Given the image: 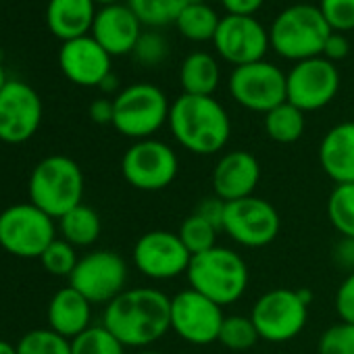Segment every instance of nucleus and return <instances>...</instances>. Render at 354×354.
<instances>
[{
  "label": "nucleus",
  "mask_w": 354,
  "mask_h": 354,
  "mask_svg": "<svg viewBox=\"0 0 354 354\" xmlns=\"http://www.w3.org/2000/svg\"><path fill=\"white\" fill-rule=\"evenodd\" d=\"M327 219L339 238H354V184H335L327 198Z\"/></svg>",
  "instance_id": "nucleus-29"
},
{
  "label": "nucleus",
  "mask_w": 354,
  "mask_h": 354,
  "mask_svg": "<svg viewBox=\"0 0 354 354\" xmlns=\"http://www.w3.org/2000/svg\"><path fill=\"white\" fill-rule=\"evenodd\" d=\"M96 13L94 0H48L46 24L53 36L69 42L92 32Z\"/></svg>",
  "instance_id": "nucleus-23"
},
{
  "label": "nucleus",
  "mask_w": 354,
  "mask_h": 354,
  "mask_svg": "<svg viewBox=\"0 0 354 354\" xmlns=\"http://www.w3.org/2000/svg\"><path fill=\"white\" fill-rule=\"evenodd\" d=\"M0 354H17V344L0 339Z\"/></svg>",
  "instance_id": "nucleus-45"
},
{
  "label": "nucleus",
  "mask_w": 354,
  "mask_h": 354,
  "mask_svg": "<svg viewBox=\"0 0 354 354\" xmlns=\"http://www.w3.org/2000/svg\"><path fill=\"white\" fill-rule=\"evenodd\" d=\"M335 313L342 321L354 325V273H348L335 290Z\"/></svg>",
  "instance_id": "nucleus-38"
},
{
  "label": "nucleus",
  "mask_w": 354,
  "mask_h": 354,
  "mask_svg": "<svg viewBox=\"0 0 354 354\" xmlns=\"http://www.w3.org/2000/svg\"><path fill=\"white\" fill-rule=\"evenodd\" d=\"M188 283L219 306L238 302L250 283V271L240 252L227 246H215L194 254L188 267Z\"/></svg>",
  "instance_id": "nucleus-3"
},
{
  "label": "nucleus",
  "mask_w": 354,
  "mask_h": 354,
  "mask_svg": "<svg viewBox=\"0 0 354 354\" xmlns=\"http://www.w3.org/2000/svg\"><path fill=\"white\" fill-rule=\"evenodd\" d=\"M113 117H115V106L113 100L109 98H96L90 104V119L98 125H113Z\"/></svg>",
  "instance_id": "nucleus-43"
},
{
  "label": "nucleus",
  "mask_w": 354,
  "mask_h": 354,
  "mask_svg": "<svg viewBox=\"0 0 354 354\" xmlns=\"http://www.w3.org/2000/svg\"><path fill=\"white\" fill-rule=\"evenodd\" d=\"M192 0H127V7L142 26L162 28L175 24Z\"/></svg>",
  "instance_id": "nucleus-28"
},
{
  "label": "nucleus",
  "mask_w": 354,
  "mask_h": 354,
  "mask_svg": "<svg viewBox=\"0 0 354 354\" xmlns=\"http://www.w3.org/2000/svg\"><path fill=\"white\" fill-rule=\"evenodd\" d=\"M310 302L313 292L308 288H273L261 294L250 310L259 337L269 344H286L296 339L306 327Z\"/></svg>",
  "instance_id": "nucleus-5"
},
{
  "label": "nucleus",
  "mask_w": 354,
  "mask_h": 354,
  "mask_svg": "<svg viewBox=\"0 0 354 354\" xmlns=\"http://www.w3.org/2000/svg\"><path fill=\"white\" fill-rule=\"evenodd\" d=\"M265 0H221L227 15L238 17H254V13L263 7Z\"/></svg>",
  "instance_id": "nucleus-42"
},
{
  "label": "nucleus",
  "mask_w": 354,
  "mask_h": 354,
  "mask_svg": "<svg viewBox=\"0 0 354 354\" xmlns=\"http://www.w3.org/2000/svg\"><path fill=\"white\" fill-rule=\"evenodd\" d=\"M59 65L63 75L84 88H98L111 71V55L92 38L82 36L63 42L59 50Z\"/></svg>",
  "instance_id": "nucleus-19"
},
{
  "label": "nucleus",
  "mask_w": 354,
  "mask_h": 354,
  "mask_svg": "<svg viewBox=\"0 0 354 354\" xmlns=\"http://www.w3.org/2000/svg\"><path fill=\"white\" fill-rule=\"evenodd\" d=\"M57 221L32 203H17L0 213V248L17 259H40L59 238Z\"/></svg>",
  "instance_id": "nucleus-7"
},
{
  "label": "nucleus",
  "mask_w": 354,
  "mask_h": 354,
  "mask_svg": "<svg viewBox=\"0 0 354 354\" xmlns=\"http://www.w3.org/2000/svg\"><path fill=\"white\" fill-rule=\"evenodd\" d=\"M221 69L213 55L192 53L184 59L180 69V84L184 94L192 96H213L219 88Z\"/></svg>",
  "instance_id": "nucleus-24"
},
{
  "label": "nucleus",
  "mask_w": 354,
  "mask_h": 354,
  "mask_svg": "<svg viewBox=\"0 0 354 354\" xmlns=\"http://www.w3.org/2000/svg\"><path fill=\"white\" fill-rule=\"evenodd\" d=\"M319 165L333 184H354V121L327 129L319 144Z\"/></svg>",
  "instance_id": "nucleus-21"
},
{
  "label": "nucleus",
  "mask_w": 354,
  "mask_h": 354,
  "mask_svg": "<svg viewBox=\"0 0 354 354\" xmlns=\"http://www.w3.org/2000/svg\"><path fill=\"white\" fill-rule=\"evenodd\" d=\"M167 123L175 142L196 156L221 152L232 136V119L215 96L182 94L171 102Z\"/></svg>",
  "instance_id": "nucleus-2"
},
{
  "label": "nucleus",
  "mask_w": 354,
  "mask_h": 354,
  "mask_svg": "<svg viewBox=\"0 0 354 354\" xmlns=\"http://www.w3.org/2000/svg\"><path fill=\"white\" fill-rule=\"evenodd\" d=\"M17 354H71V339L50 327L32 329L17 342Z\"/></svg>",
  "instance_id": "nucleus-32"
},
{
  "label": "nucleus",
  "mask_w": 354,
  "mask_h": 354,
  "mask_svg": "<svg viewBox=\"0 0 354 354\" xmlns=\"http://www.w3.org/2000/svg\"><path fill=\"white\" fill-rule=\"evenodd\" d=\"M113 127L133 142L152 138L169 121L171 111L165 92L152 84H133L123 88L113 98Z\"/></svg>",
  "instance_id": "nucleus-8"
},
{
  "label": "nucleus",
  "mask_w": 354,
  "mask_h": 354,
  "mask_svg": "<svg viewBox=\"0 0 354 354\" xmlns=\"http://www.w3.org/2000/svg\"><path fill=\"white\" fill-rule=\"evenodd\" d=\"M77 261H80L77 248L71 246L63 238H57L40 257V263L46 273H50L55 277H67V279L71 277L73 269L77 267Z\"/></svg>",
  "instance_id": "nucleus-34"
},
{
  "label": "nucleus",
  "mask_w": 354,
  "mask_h": 354,
  "mask_svg": "<svg viewBox=\"0 0 354 354\" xmlns=\"http://www.w3.org/2000/svg\"><path fill=\"white\" fill-rule=\"evenodd\" d=\"M219 24L221 19L213 7H209L207 3H198V0H192L184 9V13L177 17L175 28L184 38L192 42H207V40L213 42Z\"/></svg>",
  "instance_id": "nucleus-26"
},
{
  "label": "nucleus",
  "mask_w": 354,
  "mask_h": 354,
  "mask_svg": "<svg viewBox=\"0 0 354 354\" xmlns=\"http://www.w3.org/2000/svg\"><path fill=\"white\" fill-rule=\"evenodd\" d=\"M57 227H59L61 238L67 240L75 248H88V246L96 244L102 234L100 215L84 203L80 207L71 209L69 213H65L59 219Z\"/></svg>",
  "instance_id": "nucleus-25"
},
{
  "label": "nucleus",
  "mask_w": 354,
  "mask_h": 354,
  "mask_svg": "<svg viewBox=\"0 0 354 354\" xmlns=\"http://www.w3.org/2000/svg\"><path fill=\"white\" fill-rule=\"evenodd\" d=\"M259 331L250 319V315H225L221 331H219V344L232 352H246L259 342Z\"/></svg>",
  "instance_id": "nucleus-30"
},
{
  "label": "nucleus",
  "mask_w": 354,
  "mask_h": 354,
  "mask_svg": "<svg viewBox=\"0 0 354 354\" xmlns=\"http://www.w3.org/2000/svg\"><path fill=\"white\" fill-rule=\"evenodd\" d=\"M100 325L125 348H150L171 331V298L158 288H127L104 306Z\"/></svg>",
  "instance_id": "nucleus-1"
},
{
  "label": "nucleus",
  "mask_w": 354,
  "mask_h": 354,
  "mask_svg": "<svg viewBox=\"0 0 354 354\" xmlns=\"http://www.w3.org/2000/svg\"><path fill=\"white\" fill-rule=\"evenodd\" d=\"M92 306L94 304L88 298H84L77 290L65 286L57 290L48 302L46 308L48 327L59 335L73 339L92 327Z\"/></svg>",
  "instance_id": "nucleus-22"
},
{
  "label": "nucleus",
  "mask_w": 354,
  "mask_h": 354,
  "mask_svg": "<svg viewBox=\"0 0 354 354\" xmlns=\"http://www.w3.org/2000/svg\"><path fill=\"white\" fill-rule=\"evenodd\" d=\"M348 53H350V44H348L346 36L339 34V32H331L329 38H327V42H325V48H323V55L321 57L327 59V61H331V63H335V61L346 59Z\"/></svg>",
  "instance_id": "nucleus-41"
},
{
  "label": "nucleus",
  "mask_w": 354,
  "mask_h": 354,
  "mask_svg": "<svg viewBox=\"0 0 354 354\" xmlns=\"http://www.w3.org/2000/svg\"><path fill=\"white\" fill-rule=\"evenodd\" d=\"M221 232L211 225L207 219H203L201 215L192 213L190 217H186L177 230V236L184 242V246L190 250V254H201V252H207L211 248L217 246V236Z\"/></svg>",
  "instance_id": "nucleus-31"
},
{
  "label": "nucleus",
  "mask_w": 354,
  "mask_h": 354,
  "mask_svg": "<svg viewBox=\"0 0 354 354\" xmlns=\"http://www.w3.org/2000/svg\"><path fill=\"white\" fill-rule=\"evenodd\" d=\"M121 173L123 180L140 192H160L175 182L180 158L162 140H138L123 152Z\"/></svg>",
  "instance_id": "nucleus-9"
},
{
  "label": "nucleus",
  "mask_w": 354,
  "mask_h": 354,
  "mask_svg": "<svg viewBox=\"0 0 354 354\" xmlns=\"http://www.w3.org/2000/svg\"><path fill=\"white\" fill-rule=\"evenodd\" d=\"M223 319V306L192 288L171 296V331L190 346H211L219 342Z\"/></svg>",
  "instance_id": "nucleus-11"
},
{
  "label": "nucleus",
  "mask_w": 354,
  "mask_h": 354,
  "mask_svg": "<svg viewBox=\"0 0 354 354\" xmlns=\"http://www.w3.org/2000/svg\"><path fill=\"white\" fill-rule=\"evenodd\" d=\"M90 36L111 57H121L133 53L142 36V24L127 5H109L96 13Z\"/></svg>",
  "instance_id": "nucleus-20"
},
{
  "label": "nucleus",
  "mask_w": 354,
  "mask_h": 354,
  "mask_svg": "<svg viewBox=\"0 0 354 354\" xmlns=\"http://www.w3.org/2000/svg\"><path fill=\"white\" fill-rule=\"evenodd\" d=\"M71 354H125V346L104 325H92L71 339Z\"/></svg>",
  "instance_id": "nucleus-33"
},
{
  "label": "nucleus",
  "mask_w": 354,
  "mask_h": 354,
  "mask_svg": "<svg viewBox=\"0 0 354 354\" xmlns=\"http://www.w3.org/2000/svg\"><path fill=\"white\" fill-rule=\"evenodd\" d=\"M329 34L331 28L319 7L292 5L275 17L269 30V42L279 57L300 63L321 57Z\"/></svg>",
  "instance_id": "nucleus-6"
},
{
  "label": "nucleus",
  "mask_w": 354,
  "mask_h": 354,
  "mask_svg": "<svg viewBox=\"0 0 354 354\" xmlns=\"http://www.w3.org/2000/svg\"><path fill=\"white\" fill-rule=\"evenodd\" d=\"M131 261L140 275L152 281H169L188 273L192 254L177 232L152 230L136 240Z\"/></svg>",
  "instance_id": "nucleus-13"
},
{
  "label": "nucleus",
  "mask_w": 354,
  "mask_h": 354,
  "mask_svg": "<svg viewBox=\"0 0 354 354\" xmlns=\"http://www.w3.org/2000/svg\"><path fill=\"white\" fill-rule=\"evenodd\" d=\"M96 5H102V7H109V5H119V0H94Z\"/></svg>",
  "instance_id": "nucleus-47"
},
{
  "label": "nucleus",
  "mask_w": 354,
  "mask_h": 354,
  "mask_svg": "<svg viewBox=\"0 0 354 354\" xmlns=\"http://www.w3.org/2000/svg\"><path fill=\"white\" fill-rule=\"evenodd\" d=\"M319 11L329 24L331 32L354 30V0H321Z\"/></svg>",
  "instance_id": "nucleus-36"
},
{
  "label": "nucleus",
  "mask_w": 354,
  "mask_h": 354,
  "mask_svg": "<svg viewBox=\"0 0 354 354\" xmlns=\"http://www.w3.org/2000/svg\"><path fill=\"white\" fill-rule=\"evenodd\" d=\"M225 205H227V203H223L221 198H217V196L213 194V196L201 201L194 213L201 215L203 219H207L211 225H215V227L221 232V227H223V217H225Z\"/></svg>",
  "instance_id": "nucleus-39"
},
{
  "label": "nucleus",
  "mask_w": 354,
  "mask_h": 354,
  "mask_svg": "<svg viewBox=\"0 0 354 354\" xmlns=\"http://www.w3.org/2000/svg\"><path fill=\"white\" fill-rule=\"evenodd\" d=\"M331 259L346 273H354V238H339L333 244Z\"/></svg>",
  "instance_id": "nucleus-40"
},
{
  "label": "nucleus",
  "mask_w": 354,
  "mask_h": 354,
  "mask_svg": "<svg viewBox=\"0 0 354 354\" xmlns=\"http://www.w3.org/2000/svg\"><path fill=\"white\" fill-rule=\"evenodd\" d=\"M339 90V73L335 63L315 57L296 63L286 75L288 102L302 113L327 106Z\"/></svg>",
  "instance_id": "nucleus-16"
},
{
  "label": "nucleus",
  "mask_w": 354,
  "mask_h": 354,
  "mask_svg": "<svg viewBox=\"0 0 354 354\" xmlns=\"http://www.w3.org/2000/svg\"><path fill=\"white\" fill-rule=\"evenodd\" d=\"M281 219L277 209L259 196L225 205L221 232L242 248H265L279 236Z\"/></svg>",
  "instance_id": "nucleus-12"
},
{
  "label": "nucleus",
  "mask_w": 354,
  "mask_h": 354,
  "mask_svg": "<svg viewBox=\"0 0 354 354\" xmlns=\"http://www.w3.org/2000/svg\"><path fill=\"white\" fill-rule=\"evenodd\" d=\"M131 55L136 57V61L140 65H144V67H156V65H160L167 59L169 44H167V40L160 34L146 32V34L140 36V40H138V44H136V48H133Z\"/></svg>",
  "instance_id": "nucleus-37"
},
{
  "label": "nucleus",
  "mask_w": 354,
  "mask_h": 354,
  "mask_svg": "<svg viewBox=\"0 0 354 354\" xmlns=\"http://www.w3.org/2000/svg\"><path fill=\"white\" fill-rule=\"evenodd\" d=\"M198 3H205V0H198Z\"/></svg>",
  "instance_id": "nucleus-49"
},
{
  "label": "nucleus",
  "mask_w": 354,
  "mask_h": 354,
  "mask_svg": "<svg viewBox=\"0 0 354 354\" xmlns=\"http://www.w3.org/2000/svg\"><path fill=\"white\" fill-rule=\"evenodd\" d=\"M28 190L30 203L59 221L84 201V171L73 158L65 154H50L34 167Z\"/></svg>",
  "instance_id": "nucleus-4"
},
{
  "label": "nucleus",
  "mask_w": 354,
  "mask_h": 354,
  "mask_svg": "<svg viewBox=\"0 0 354 354\" xmlns=\"http://www.w3.org/2000/svg\"><path fill=\"white\" fill-rule=\"evenodd\" d=\"M304 113L288 100L265 115V131L277 144H294L304 133Z\"/></svg>",
  "instance_id": "nucleus-27"
},
{
  "label": "nucleus",
  "mask_w": 354,
  "mask_h": 354,
  "mask_svg": "<svg viewBox=\"0 0 354 354\" xmlns=\"http://www.w3.org/2000/svg\"><path fill=\"white\" fill-rule=\"evenodd\" d=\"M9 80H7V73H5V67H3V63H0V90L5 88V84H7Z\"/></svg>",
  "instance_id": "nucleus-46"
},
{
  "label": "nucleus",
  "mask_w": 354,
  "mask_h": 354,
  "mask_svg": "<svg viewBox=\"0 0 354 354\" xmlns=\"http://www.w3.org/2000/svg\"><path fill=\"white\" fill-rule=\"evenodd\" d=\"M98 88H100L102 92H115V90L119 88V80L115 77V73H111L109 77H104V82H102Z\"/></svg>",
  "instance_id": "nucleus-44"
},
{
  "label": "nucleus",
  "mask_w": 354,
  "mask_h": 354,
  "mask_svg": "<svg viewBox=\"0 0 354 354\" xmlns=\"http://www.w3.org/2000/svg\"><path fill=\"white\" fill-rule=\"evenodd\" d=\"M129 269L125 259L115 250H92L80 257L69 277V286L92 304H109L127 290Z\"/></svg>",
  "instance_id": "nucleus-10"
},
{
  "label": "nucleus",
  "mask_w": 354,
  "mask_h": 354,
  "mask_svg": "<svg viewBox=\"0 0 354 354\" xmlns=\"http://www.w3.org/2000/svg\"><path fill=\"white\" fill-rule=\"evenodd\" d=\"M317 354H354V325L339 321L327 327L319 335Z\"/></svg>",
  "instance_id": "nucleus-35"
},
{
  "label": "nucleus",
  "mask_w": 354,
  "mask_h": 354,
  "mask_svg": "<svg viewBox=\"0 0 354 354\" xmlns=\"http://www.w3.org/2000/svg\"><path fill=\"white\" fill-rule=\"evenodd\" d=\"M44 117L40 94L21 80H9L0 90V142L24 144L36 136Z\"/></svg>",
  "instance_id": "nucleus-15"
},
{
  "label": "nucleus",
  "mask_w": 354,
  "mask_h": 354,
  "mask_svg": "<svg viewBox=\"0 0 354 354\" xmlns=\"http://www.w3.org/2000/svg\"><path fill=\"white\" fill-rule=\"evenodd\" d=\"M227 86L240 106L263 115L288 100L286 73L269 61L234 67Z\"/></svg>",
  "instance_id": "nucleus-14"
},
{
  "label": "nucleus",
  "mask_w": 354,
  "mask_h": 354,
  "mask_svg": "<svg viewBox=\"0 0 354 354\" xmlns=\"http://www.w3.org/2000/svg\"><path fill=\"white\" fill-rule=\"evenodd\" d=\"M133 354H162V352H158V350H150V348H144V350H136Z\"/></svg>",
  "instance_id": "nucleus-48"
},
{
  "label": "nucleus",
  "mask_w": 354,
  "mask_h": 354,
  "mask_svg": "<svg viewBox=\"0 0 354 354\" xmlns=\"http://www.w3.org/2000/svg\"><path fill=\"white\" fill-rule=\"evenodd\" d=\"M259 182H261V162L248 150L225 152L215 162L211 175L213 194L223 203H234L254 196Z\"/></svg>",
  "instance_id": "nucleus-18"
},
{
  "label": "nucleus",
  "mask_w": 354,
  "mask_h": 354,
  "mask_svg": "<svg viewBox=\"0 0 354 354\" xmlns=\"http://www.w3.org/2000/svg\"><path fill=\"white\" fill-rule=\"evenodd\" d=\"M213 44L219 57L234 67L265 61V55L271 46L269 32L261 21L238 15H227L221 19Z\"/></svg>",
  "instance_id": "nucleus-17"
}]
</instances>
